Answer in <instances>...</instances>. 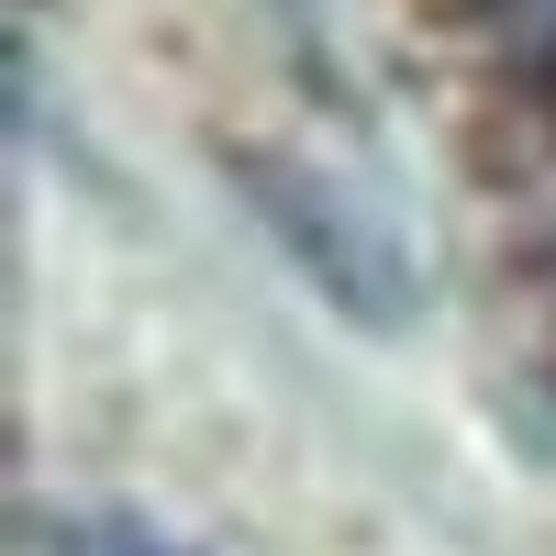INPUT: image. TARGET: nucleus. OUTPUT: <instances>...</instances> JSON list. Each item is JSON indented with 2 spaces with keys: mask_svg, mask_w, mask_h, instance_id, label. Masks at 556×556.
<instances>
[{
  "mask_svg": "<svg viewBox=\"0 0 556 556\" xmlns=\"http://www.w3.org/2000/svg\"><path fill=\"white\" fill-rule=\"evenodd\" d=\"M235 190H245V212L267 223L278 245H290V267L312 278L323 301H334L345 323H367V334H390V323H412V256L390 245V223L367 212L345 178H323V167H301V156H235Z\"/></svg>",
  "mask_w": 556,
  "mask_h": 556,
  "instance_id": "nucleus-1",
  "label": "nucleus"
},
{
  "mask_svg": "<svg viewBox=\"0 0 556 556\" xmlns=\"http://www.w3.org/2000/svg\"><path fill=\"white\" fill-rule=\"evenodd\" d=\"M513 34H523V45H534V56L556 67V0H513Z\"/></svg>",
  "mask_w": 556,
  "mask_h": 556,
  "instance_id": "nucleus-2",
  "label": "nucleus"
}]
</instances>
